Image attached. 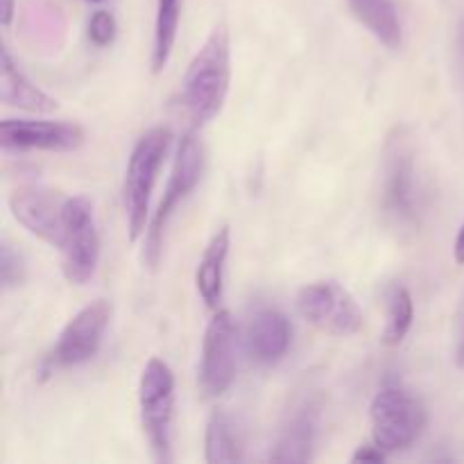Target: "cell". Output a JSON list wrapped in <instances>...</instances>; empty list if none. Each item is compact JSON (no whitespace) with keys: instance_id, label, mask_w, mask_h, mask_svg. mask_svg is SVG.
<instances>
[{"instance_id":"cell-1","label":"cell","mask_w":464,"mask_h":464,"mask_svg":"<svg viewBox=\"0 0 464 464\" xmlns=\"http://www.w3.org/2000/svg\"><path fill=\"white\" fill-rule=\"evenodd\" d=\"M381 213L397 234H415L424 218V188L417 168L415 145L406 130H394L383 148L381 166Z\"/></svg>"},{"instance_id":"cell-2","label":"cell","mask_w":464,"mask_h":464,"mask_svg":"<svg viewBox=\"0 0 464 464\" xmlns=\"http://www.w3.org/2000/svg\"><path fill=\"white\" fill-rule=\"evenodd\" d=\"M231 82V44L225 25L211 34L195 53L181 82V102L193 127H204L220 116Z\"/></svg>"},{"instance_id":"cell-3","label":"cell","mask_w":464,"mask_h":464,"mask_svg":"<svg viewBox=\"0 0 464 464\" xmlns=\"http://www.w3.org/2000/svg\"><path fill=\"white\" fill-rule=\"evenodd\" d=\"M170 139L168 127H152L136 140L130 161H127L125 181H122V204H125L127 231H130L131 243H136L148 231L150 199H152L163 159L170 148Z\"/></svg>"},{"instance_id":"cell-4","label":"cell","mask_w":464,"mask_h":464,"mask_svg":"<svg viewBox=\"0 0 464 464\" xmlns=\"http://www.w3.org/2000/svg\"><path fill=\"white\" fill-rule=\"evenodd\" d=\"M139 415L154 460L170 464L175 426V374L161 358H150L139 381Z\"/></svg>"},{"instance_id":"cell-5","label":"cell","mask_w":464,"mask_h":464,"mask_svg":"<svg viewBox=\"0 0 464 464\" xmlns=\"http://www.w3.org/2000/svg\"><path fill=\"white\" fill-rule=\"evenodd\" d=\"M204 172V148L193 131L181 136L179 145H177L175 163H172L170 179H168L163 198L159 202L157 213H154L152 222H150L148 231H145V249L143 261L150 270H157L159 261H161L163 252V238H166V227L172 220L179 204L188 198L199 184Z\"/></svg>"},{"instance_id":"cell-6","label":"cell","mask_w":464,"mask_h":464,"mask_svg":"<svg viewBox=\"0 0 464 464\" xmlns=\"http://www.w3.org/2000/svg\"><path fill=\"white\" fill-rule=\"evenodd\" d=\"M372 438L385 453L411 449L426 429V408L401 385L388 383L374 394L370 406Z\"/></svg>"},{"instance_id":"cell-7","label":"cell","mask_w":464,"mask_h":464,"mask_svg":"<svg viewBox=\"0 0 464 464\" xmlns=\"http://www.w3.org/2000/svg\"><path fill=\"white\" fill-rule=\"evenodd\" d=\"M109 320H111V304L107 299H95L80 308L63 326L48 356L41 361V374L53 376L54 372L71 370L93 361L104 343Z\"/></svg>"},{"instance_id":"cell-8","label":"cell","mask_w":464,"mask_h":464,"mask_svg":"<svg viewBox=\"0 0 464 464\" xmlns=\"http://www.w3.org/2000/svg\"><path fill=\"white\" fill-rule=\"evenodd\" d=\"M62 272L68 284L84 285L93 279L100 261V236L95 227L93 204L84 195L63 202Z\"/></svg>"},{"instance_id":"cell-9","label":"cell","mask_w":464,"mask_h":464,"mask_svg":"<svg viewBox=\"0 0 464 464\" xmlns=\"http://www.w3.org/2000/svg\"><path fill=\"white\" fill-rule=\"evenodd\" d=\"M297 311L304 320L320 331L338 338H349L362 329L361 306L338 281H315L297 293Z\"/></svg>"},{"instance_id":"cell-10","label":"cell","mask_w":464,"mask_h":464,"mask_svg":"<svg viewBox=\"0 0 464 464\" xmlns=\"http://www.w3.org/2000/svg\"><path fill=\"white\" fill-rule=\"evenodd\" d=\"M322 426V399L313 390L297 394L290 401L284 420L279 424L275 444H272V462H311L315 458L317 438Z\"/></svg>"},{"instance_id":"cell-11","label":"cell","mask_w":464,"mask_h":464,"mask_svg":"<svg viewBox=\"0 0 464 464\" xmlns=\"http://www.w3.org/2000/svg\"><path fill=\"white\" fill-rule=\"evenodd\" d=\"M236 376V322L229 311L218 308L207 324L199 362V388L204 397L218 399L231 388Z\"/></svg>"},{"instance_id":"cell-12","label":"cell","mask_w":464,"mask_h":464,"mask_svg":"<svg viewBox=\"0 0 464 464\" xmlns=\"http://www.w3.org/2000/svg\"><path fill=\"white\" fill-rule=\"evenodd\" d=\"M86 134L77 122L7 121L0 122V148L7 154L72 152L82 148Z\"/></svg>"},{"instance_id":"cell-13","label":"cell","mask_w":464,"mask_h":464,"mask_svg":"<svg viewBox=\"0 0 464 464\" xmlns=\"http://www.w3.org/2000/svg\"><path fill=\"white\" fill-rule=\"evenodd\" d=\"M63 202L57 193L41 186H23L9 198V211L18 225L53 247L63 243Z\"/></svg>"},{"instance_id":"cell-14","label":"cell","mask_w":464,"mask_h":464,"mask_svg":"<svg viewBox=\"0 0 464 464\" xmlns=\"http://www.w3.org/2000/svg\"><path fill=\"white\" fill-rule=\"evenodd\" d=\"M293 343L290 320L275 306H258L249 313L245 326V352L249 361L272 367L284 361Z\"/></svg>"},{"instance_id":"cell-15","label":"cell","mask_w":464,"mask_h":464,"mask_svg":"<svg viewBox=\"0 0 464 464\" xmlns=\"http://www.w3.org/2000/svg\"><path fill=\"white\" fill-rule=\"evenodd\" d=\"M0 100L9 107L25 109V111L50 113L57 111V100L50 98L45 91L32 84L25 72L16 66V62L9 54L7 45L0 50Z\"/></svg>"},{"instance_id":"cell-16","label":"cell","mask_w":464,"mask_h":464,"mask_svg":"<svg viewBox=\"0 0 464 464\" xmlns=\"http://www.w3.org/2000/svg\"><path fill=\"white\" fill-rule=\"evenodd\" d=\"M231 245V231L229 227H220L208 240L207 249H204L202 258H199L198 272H195V285L207 304V308L218 311L222 304V295H225V263L229 256Z\"/></svg>"},{"instance_id":"cell-17","label":"cell","mask_w":464,"mask_h":464,"mask_svg":"<svg viewBox=\"0 0 464 464\" xmlns=\"http://www.w3.org/2000/svg\"><path fill=\"white\" fill-rule=\"evenodd\" d=\"M204 460L211 464L245 460V433L229 412L216 411L208 417L204 433Z\"/></svg>"},{"instance_id":"cell-18","label":"cell","mask_w":464,"mask_h":464,"mask_svg":"<svg viewBox=\"0 0 464 464\" xmlns=\"http://www.w3.org/2000/svg\"><path fill=\"white\" fill-rule=\"evenodd\" d=\"M353 16L383 45L397 50L403 44V27L394 0H347Z\"/></svg>"},{"instance_id":"cell-19","label":"cell","mask_w":464,"mask_h":464,"mask_svg":"<svg viewBox=\"0 0 464 464\" xmlns=\"http://www.w3.org/2000/svg\"><path fill=\"white\" fill-rule=\"evenodd\" d=\"M181 0H157V18H154V44H152V71L161 72L170 62L175 48L177 32H179Z\"/></svg>"},{"instance_id":"cell-20","label":"cell","mask_w":464,"mask_h":464,"mask_svg":"<svg viewBox=\"0 0 464 464\" xmlns=\"http://www.w3.org/2000/svg\"><path fill=\"white\" fill-rule=\"evenodd\" d=\"M385 308H388V320H385L381 340H383L385 347H399L411 334L412 320H415V302H412V295L408 293L406 285H390L388 295H385Z\"/></svg>"},{"instance_id":"cell-21","label":"cell","mask_w":464,"mask_h":464,"mask_svg":"<svg viewBox=\"0 0 464 464\" xmlns=\"http://www.w3.org/2000/svg\"><path fill=\"white\" fill-rule=\"evenodd\" d=\"M25 275L27 266L23 261L21 252L14 249V245L9 240H5L3 247H0V281H3L5 293L25 284Z\"/></svg>"},{"instance_id":"cell-22","label":"cell","mask_w":464,"mask_h":464,"mask_svg":"<svg viewBox=\"0 0 464 464\" xmlns=\"http://www.w3.org/2000/svg\"><path fill=\"white\" fill-rule=\"evenodd\" d=\"M116 18H113V14L107 12V9H98V12L89 18V39L91 44L98 45V48L111 45L113 39H116Z\"/></svg>"},{"instance_id":"cell-23","label":"cell","mask_w":464,"mask_h":464,"mask_svg":"<svg viewBox=\"0 0 464 464\" xmlns=\"http://www.w3.org/2000/svg\"><path fill=\"white\" fill-rule=\"evenodd\" d=\"M385 458H388V453L383 451L381 447H367V444H362V447H358V451L352 456V462H383Z\"/></svg>"},{"instance_id":"cell-24","label":"cell","mask_w":464,"mask_h":464,"mask_svg":"<svg viewBox=\"0 0 464 464\" xmlns=\"http://www.w3.org/2000/svg\"><path fill=\"white\" fill-rule=\"evenodd\" d=\"M456 59H458V72H460V80L464 86V21L458 25L456 34Z\"/></svg>"},{"instance_id":"cell-25","label":"cell","mask_w":464,"mask_h":464,"mask_svg":"<svg viewBox=\"0 0 464 464\" xmlns=\"http://www.w3.org/2000/svg\"><path fill=\"white\" fill-rule=\"evenodd\" d=\"M453 256H456L458 266H464V225H462L460 234H458V238H456V247H453Z\"/></svg>"},{"instance_id":"cell-26","label":"cell","mask_w":464,"mask_h":464,"mask_svg":"<svg viewBox=\"0 0 464 464\" xmlns=\"http://www.w3.org/2000/svg\"><path fill=\"white\" fill-rule=\"evenodd\" d=\"M14 18V0H3V25L9 27L12 25Z\"/></svg>"},{"instance_id":"cell-27","label":"cell","mask_w":464,"mask_h":464,"mask_svg":"<svg viewBox=\"0 0 464 464\" xmlns=\"http://www.w3.org/2000/svg\"><path fill=\"white\" fill-rule=\"evenodd\" d=\"M458 362L464 367V322H462V334H460V343H458Z\"/></svg>"},{"instance_id":"cell-28","label":"cell","mask_w":464,"mask_h":464,"mask_svg":"<svg viewBox=\"0 0 464 464\" xmlns=\"http://www.w3.org/2000/svg\"><path fill=\"white\" fill-rule=\"evenodd\" d=\"M89 3H102V0H89Z\"/></svg>"}]
</instances>
